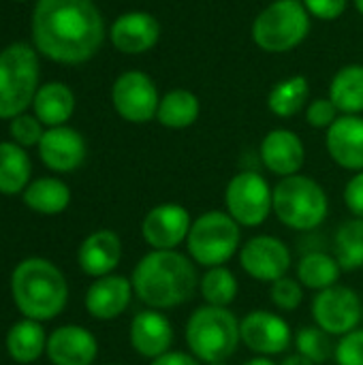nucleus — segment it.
I'll return each mask as SVG.
<instances>
[{"instance_id":"nucleus-26","label":"nucleus","mask_w":363,"mask_h":365,"mask_svg":"<svg viewBox=\"0 0 363 365\" xmlns=\"http://www.w3.org/2000/svg\"><path fill=\"white\" fill-rule=\"evenodd\" d=\"M342 267L336 261L334 255H327L323 250L308 252L297 263V280L304 289L310 291H325L329 287H336L340 280Z\"/></svg>"},{"instance_id":"nucleus-21","label":"nucleus","mask_w":363,"mask_h":365,"mask_svg":"<svg viewBox=\"0 0 363 365\" xmlns=\"http://www.w3.org/2000/svg\"><path fill=\"white\" fill-rule=\"evenodd\" d=\"M133 293V282L124 276L96 278L86 293V310L98 321H113L128 308Z\"/></svg>"},{"instance_id":"nucleus-19","label":"nucleus","mask_w":363,"mask_h":365,"mask_svg":"<svg viewBox=\"0 0 363 365\" xmlns=\"http://www.w3.org/2000/svg\"><path fill=\"white\" fill-rule=\"evenodd\" d=\"M327 152L332 160L347 171H363V118L362 115H340L325 137Z\"/></svg>"},{"instance_id":"nucleus-31","label":"nucleus","mask_w":363,"mask_h":365,"mask_svg":"<svg viewBox=\"0 0 363 365\" xmlns=\"http://www.w3.org/2000/svg\"><path fill=\"white\" fill-rule=\"evenodd\" d=\"M334 257L342 272H355L363 267V218L342 222L334 235Z\"/></svg>"},{"instance_id":"nucleus-40","label":"nucleus","mask_w":363,"mask_h":365,"mask_svg":"<svg viewBox=\"0 0 363 365\" xmlns=\"http://www.w3.org/2000/svg\"><path fill=\"white\" fill-rule=\"evenodd\" d=\"M150 365H201V361L190 355V353H184V351H169L156 359H152Z\"/></svg>"},{"instance_id":"nucleus-5","label":"nucleus","mask_w":363,"mask_h":365,"mask_svg":"<svg viewBox=\"0 0 363 365\" xmlns=\"http://www.w3.org/2000/svg\"><path fill=\"white\" fill-rule=\"evenodd\" d=\"M39 56L28 43H11L0 49V120H13L28 111L39 90Z\"/></svg>"},{"instance_id":"nucleus-3","label":"nucleus","mask_w":363,"mask_h":365,"mask_svg":"<svg viewBox=\"0 0 363 365\" xmlns=\"http://www.w3.org/2000/svg\"><path fill=\"white\" fill-rule=\"evenodd\" d=\"M11 291L19 312L32 321L58 317L68 299V287L62 272L45 259L21 261L13 272Z\"/></svg>"},{"instance_id":"nucleus-28","label":"nucleus","mask_w":363,"mask_h":365,"mask_svg":"<svg viewBox=\"0 0 363 365\" xmlns=\"http://www.w3.org/2000/svg\"><path fill=\"white\" fill-rule=\"evenodd\" d=\"M30 158L26 150L17 143H0V192L17 195L28 188L30 180Z\"/></svg>"},{"instance_id":"nucleus-20","label":"nucleus","mask_w":363,"mask_h":365,"mask_svg":"<svg viewBox=\"0 0 363 365\" xmlns=\"http://www.w3.org/2000/svg\"><path fill=\"white\" fill-rule=\"evenodd\" d=\"M45 351L53 365H92L98 355V342L86 327L64 325L47 338Z\"/></svg>"},{"instance_id":"nucleus-1","label":"nucleus","mask_w":363,"mask_h":365,"mask_svg":"<svg viewBox=\"0 0 363 365\" xmlns=\"http://www.w3.org/2000/svg\"><path fill=\"white\" fill-rule=\"evenodd\" d=\"M105 21L94 0H36L32 43L39 53L60 64H81L96 56Z\"/></svg>"},{"instance_id":"nucleus-6","label":"nucleus","mask_w":363,"mask_h":365,"mask_svg":"<svg viewBox=\"0 0 363 365\" xmlns=\"http://www.w3.org/2000/svg\"><path fill=\"white\" fill-rule=\"evenodd\" d=\"M329 212V199L323 186L302 173L280 178L274 186V214L293 231H312L321 227Z\"/></svg>"},{"instance_id":"nucleus-2","label":"nucleus","mask_w":363,"mask_h":365,"mask_svg":"<svg viewBox=\"0 0 363 365\" xmlns=\"http://www.w3.org/2000/svg\"><path fill=\"white\" fill-rule=\"evenodd\" d=\"M133 291L152 310H171L193 299L199 276L190 257L178 250H152L133 269Z\"/></svg>"},{"instance_id":"nucleus-25","label":"nucleus","mask_w":363,"mask_h":365,"mask_svg":"<svg viewBox=\"0 0 363 365\" xmlns=\"http://www.w3.org/2000/svg\"><path fill=\"white\" fill-rule=\"evenodd\" d=\"M199 113H201V105H199L197 94H193L190 90L180 88V90H171L165 96H160L156 120L165 128L182 130V128L193 126L197 122Z\"/></svg>"},{"instance_id":"nucleus-38","label":"nucleus","mask_w":363,"mask_h":365,"mask_svg":"<svg viewBox=\"0 0 363 365\" xmlns=\"http://www.w3.org/2000/svg\"><path fill=\"white\" fill-rule=\"evenodd\" d=\"M302 2L312 17L323 19V21L338 19L340 15H344L349 6V0H302Z\"/></svg>"},{"instance_id":"nucleus-10","label":"nucleus","mask_w":363,"mask_h":365,"mask_svg":"<svg viewBox=\"0 0 363 365\" xmlns=\"http://www.w3.org/2000/svg\"><path fill=\"white\" fill-rule=\"evenodd\" d=\"M111 103L122 120L145 124L156 118L160 94L150 75L143 71H126L113 81Z\"/></svg>"},{"instance_id":"nucleus-23","label":"nucleus","mask_w":363,"mask_h":365,"mask_svg":"<svg viewBox=\"0 0 363 365\" xmlns=\"http://www.w3.org/2000/svg\"><path fill=\"white\" fill-rule=\"evenodd\" d=\"M34 115L43 126H64L75 111V94L66 83L49 81L39 86L36 96L32 101Z\"/></svg>"},{"instance_id":"nucleus-12","label":"nucleus","mask_w":363,"mask_h":365,"mask_svg":"<svg viewBox=\"0 0 363 365\" xmlns=\"http://www.w3.org/2000/svg\"><path fill=\"white\" fill-rule=\"evenodd\" d=\"M242 269L259 282H276L285 278L291 269L289 246L274 235H255L242 244L240 252Z\"/></svg>"},{"instance_id":"nucleus-45","label":"nucleus","mask_w":363,"mask_h":365,"mask_svg":"<svg viewBox=\"0 0 363 365\" xmlns=\"http://www.w3.org/2000/svg\"><path fill=\"white\" fill-rule=\"evenodd\" d=\"M15 2H26V0H15Z\"/></svg>"},{"instance_id":"nucleus-15","label":"nucleus","mask_w":363,"mask_h":365,"mask_svg":"<svg viewBox=\"0 0 363 365\" xmlns=\"http://www.w3.org/2000/svg\"><path fill=\"white\" fill-rule=\"evenodd\" d=\"M109 38L120 53L139 56L158 43L160 24L148 11H126L111 24Z\"/></svg>"},{"instance_id":"nucleus-16","label":"nucleus","mask_w":363,"mask_h":365,"mask_svg":"<svg viewBox=\"0 0 363 365\" xmlns=\"http://www.w3.org/2000/svg\"><path fill=\"white\" fill-rule=\"evenodd\" d=\"M36 148L43 165L56 173L75 171L86 158V141L81 133L66 124L47 128Z\"/></svg>"},{"instance_id":"nucleus-29","label":"nucleus","mask_w":363,"mask_h":365,"mask_svg":"<svg viewBox=\"0 0 363 365\" xmlns=\"http://www.w3.org/2000/svg\"><path fill=\"white\" fill-rule=\"evenodd\" d=\"M45 349H47L45 331L39 325V321H32V319L19 321L11 327L6 336V351L17 364L36 361Z\"/></svg>"},{"instance_id":"nucleus-18","label":"nucleus","mask_w":363,"mask_h":365,"mask_svg":"<svg viewBox=\"0 0 363 365\" xmlns=\"http://www.w3.org/2000/svg\"><path fill=\"white\" fill-rule=\"evenodd\" d=\"M261 163L265 169L274 175L289 178L300 173L306 160V148L300 135L287 128H274L270 130L261 141Z\"/></svg>"},{"instance_id":"nucleus-11","label":"nucleus","mask_w":363,"mask_h":365,"mask_svg":"<svg viewBox=\"0 0 363 365\" xmlns=\"http://www.w3.org/2000/svg\"><path fill=\"white\" fill-rule=\"evenodd\" d=\"M312 319L329 336H347L363 319V302L351 287H329L312 299Z\"/></svg>"},{"instance_id":"nucleus-32","label":"nucleus","mask_w":363,"mask_h":365,"mask_svg":"<svg viewBox=\"0 0 363 365\" xmlns=\"http://www.w3.org/2000/svg\"><path fill=\"white\" fill-rule=\"evenodd\" d=\"M199 293L208 306L229 308L240 293V284L229 267L218 265V267H210L199 278Z\"/></svg>"},{"instance_id":"nucleus-39","label":"nucleus","mask_w":363,"mask_h":365,"mask_svg":"<svg viewBox=\"0 0 363 365\" xmlns=\"http://www.w3.org/2000/svg\"><path fill=\"white\" fill-rule=\"evenodd\" d=\"M344 203L353 218H363V171L355 173L344 186Z\"/></svg>"},{"instance_id":"nucleus-24","label":"nucleus","mask_w":363,"mask_h":365,"mask_svg":"<svg viewBox=\"0 0 363 365\" xmlns=\"http://www.w3.org/2000/svg\"><path fill=\"white\" fill-rule=\"evenodd\" d=\"M329 98L342 115H359L363 111V64L342 66L332 83Z\"/></svg>"},{"instance_id":"nucleus-36","label":"nucleus","mask_w":363,"mask_h":365,"mask_svg":"<svg viewBox=\"0 0 363 365\" xmlns=\"http://www.w3.org/2000/svg\"><path fill=\"white\" fill-rule=\"evenodd\" d=\"M336 365H363V329H353L340 338L334 351Z\"/></svg>"},{"instance_id":"nucleus-17","label":"nucleus","mask_w":363,"mask_h":365,"mask_svg":"<svg viewBox=\"0 0 363 365\" xmlns=\"http://www.w3.org/2000/svg\"><path fill=\"white\" fill-rule=\"evenodd\" d=\"M131 346L145 359H156L171 351L175 334L171 321L160 310H141L131 321Z\"/></svg>"},{"instance_id":"nucleus-44","label":"nucleus","mask_w":363,"mask_h":365,"mask_svg":"<svg viewBox=\"0 0 363 365\" xmlns=\"http://www.w3.org/2000/svg\"><path fill=\"white\" fill-rule=\"evenodd\" d=\"M208 365H227V361H218V364H208Z\"/></svg>"},{"instance_id":"nucleus-14","label":"nucleus","mask_w":363,"mask_h":365,"mask_svg":"<svg viewBox=\"0 0 363 365\" xmlns=\"http://www.w3.org/2000/svg\"><path fill=\"white\" fill-rule=\"evenodd\" d=\"M190 227L193 218L184 205L160 203L145 214L141 235L152 250H175L180 244H186Z\"/></svg>"},{"instance_id":"nucleus-37","label":"nucleus","mask_w":363,"mask_h":365,"mask_svg":"<svg viewBox=\"0 0 363 365\" xmlns=\"http://www.w3.org/2000/svg\"><path fill=\"white\" fill-rule=\"evenodd\" d=\"M338 107L332 103V98H317L306 109V122L312 128H329L340 115Z\"/></svg>"},{"instance_id":"nucleus-22","label":"nucleus","mask_w":363,"mask_h":365,"mask_svg":"<svg viewBox=\"0 0 363 365\" xmlns=\"http://www.w3.org/2000/svg\"><path fill=\"white\" fill-rule=\"evenodd\" d=\"M120 259H122V242L118 233L109 229H101L88 235L77 252L79 267L83 269V274L92 278L109 276L120 265Z\"/></svg>"},{"instance_id":"nucleus-9","label":"nucleus","mask_w":363,"mask_h":365,"mask_svg":"<svg viewBox=\"0 0 363 365\" xmlns=\"http://www.w3.org/2000/svg\"><path fill=\"white\" fill-rule=\"evenodd\" d=\"M225 207L240 227H259L274 214V188L261 173L240 171L225 188Z\"/></svg>"},{"instance_id":"nucleus-33","label":"nucleus","mask_w":363,"mask_h":365,"mask_svg":"<svg viewBox=\"0 0 363 365\" xmlns=\"http://www.w3.org/2000/svg\"><path fill=\"white\" fill-rule=\"evenodd\" d=\"M295 349L300 355L308 357L312 364L323 365L329 361L336 346L332 344V336L323 331L319 325H306L295 334Z\"/></svg>"},{"instance_id":"nucleus-30","label":"nucleus","mask_w":363,"mask_h":365,"mask_svg":"<svg viewBox=\"0 0 363 365\" xmlns=\"http://www.w3.org/2000/svg\"><path fill=\"white\" fill-rule=\"evenodd\" d=\"M310 96V83L304 75H293L278 81L267 96V107L278 118H293L300 113Z\"/></svg>"},{"instance_id":"nucleus-43","label":"nucleus","mask_w":363,"mask_h":365,"mask_svg":"<svg viewBox=\"0 0 363 365\" xmlns=\"http://www.w3.org/2000/svg\"><path fill=\"white\" fill-rule=\"evenodd\" d=\"M353 2H355L357 11H359V13H362V15H363V0H353Z\"/></svg>"},{"instance_id":"nucleus-7","label":"nucleus","mask_w":363,"mask_h":365,"mask_svg":"<svg viewBox=\"0 0 363 365\" xmlns=\"http://www.w3.org/2000/svg\"><path fill=\"white\" fill-rule=\"evenodd\" d=\"M242 248V227L227 212H205L193 220L186 250L195 265L218 267L233 259Z\"/></svg>"},{"instance_id":"nucleus-41","label":"nucleus","mask_w":363,"mask_h":365,"mask_svg":"<svg viewBox=\"0 0 363 365\" xmlns=\"http://www.w3.org/2000/svg\"><path fill=\"white\" fill-rule=\"evenodd\" d=\"M278 365H317V364H312L308 357H304V355H300V353H293V355H287L282 361Z\"/></svg>"},{"instance_id":"nucleus-8","label":"nucleus","mask_w":363,"mask_h":365,"mask_svg":"<svg viewBox=\"0 0 363 365\" xmlns=\"http://www.w3.org/2000/svg\"><path fill=\"white\" fill-rule=\"evenodd\" d=\"M310 32V13L302 0H274L252 21V41L267 53L295 49Z\"/></svg>"},{"instance_id":"nucleus-35","label":"nucleus","mask_w":363,"mask_h":365,"mask_svg":"<svg viewBox=\"0 0 363 365\" xmlns=\"http://www.w3.org/2000/svg\"><path fill=\"white\" fill-rule=\"evenodd\" d=\"M9 133H11V137H13V141L17 145L30 148V145H39L45 130H43V124H41V120L36 115L21 113V115L11 120Z\"/></svg>"},{"instance_id":"nucleus-42","label":"nucleus","mask_w":363,"mask_h":365,"mask_svg":"<svg viewBox=\"0 0 363 365\" xmlns=\"http://www.w3.org/2000/svg\"><path fill=\"white\" fill-rule=\"evenodd\" d=\"M244 365H276L270 357H255V359H250V361H246Z\"/></svg>"},{"instance_id":"nucleus-27","label":"nucleus","mask_w":363,"mask_h":365,"mask_svg":"<svg viewBox=\"0 0 363 365\" xmlns=\"http://www.w3.org/2000/svg\"><path fill=\"white\" fill-rule=\"evenodd\" d=\"M24 203L34 210L36 214L56 216L62 214L71 203V190L62 180L56 178H41L28 184L24 190Z\"/></svg>"},{"instance_id":"nucleus-13","label":"nucleus","mask_w":363,"mask_h":365,"mask_svg":"<svg viewBox=\"0 0 363 365\" xmlns=\"http://www.w3.org/2000/svg\"><path fill=\"white\" fill-rule=\"evenodd\" d=\"M242 344L257 357L282 355L291 342L293 331L289 323L270 310H252L240 321Z\"/></svg>"},{"instance_id":"nucleus-34","label":"nucleus","mask_w":363,"mask_h":365,"mask_svg":"<svg viewBox=\"0 0 363 365\" xmlns=\"http://www.w3.org/2000/svg\"><path fill=\"white\" fill-rule=\"evenodd\" d=\"M270 299L272 304L282 312H293L304 302V287L297 278L285 276L270 287Z\"/></svg>"},{"instance_id":"nucleus-4","label":"nucleus","mask_w":363,"mask_h":365,"mask_svg":"<svg viewBox=\"0 0 363 365\" xmlns=\"http://www.w3.org/2000/svg\"><path fill=\"white\" fill-rule=\"evenodd\" d=\"M184 338L188 353L195 355L201 364L227 361L235 355L242 342L240 321L229 308L205 304L190 314Z\"/></svg>"}]
</instances>
